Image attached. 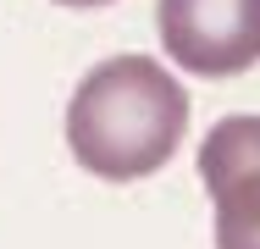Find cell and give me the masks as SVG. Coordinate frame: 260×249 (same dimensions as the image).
Segmentation results:
<instances>
[{
	"mask_svg": "<svg viewBox=\"0 0 260 249\" xmlns=\"http://www.w3.org/2000/svg\"><path fill=\"white\" fill-rule=\"evenodd\" d=\"M55 6H111V0H55Z\"/></svg>",
	"mask_w": 260,
	"mask_h": 249,
	"instance_id": "cell-4",
	"label": "cell"
},
{
	"mask_svg": "<svg viewBox=\"0 0 260 249\" xmlns=\"http://www.w3.org/2000/svg\"><path fill=\"white\" fill-rule=\"evenodd\" d=\"M155 28L183 72L233 78L260 61V0H155Z\"/></svg>",
	"mask_w": 260,
	"mask_h": 249,
	"instance_id": "cell-2",
	"label": "cell"
},
{
	"mask_svg": "<svg viewBox=\"0 0 260 249\" xmlns=\"http://www.w3.org/2000/svg\"><path fill=\"white\" fill-rule=\"evenodd\" d=\"M188 133V95L150 55L100 61L67 100V149L105 183L150 177Z\"/></svg>",
	"mask_w": 260,
	"mask_h": 249,
	"instance_id": "cell-1",
	"label": "cell"
},
{
	"mask_svg": "<svg viewBox=\"0 0 260 249\" xmlns=\"http://www.w3.org/2000/svg\"><path fill=\"white\" fill-rule=\"evenodd\" d=\"M200 183L216 205V249H260V116H221L205 133Z\"/></svg>",
	"mask_w": 260,
	"mask_h": 249,
	"instance_id": "cell-3",
	"label": "cell"
}]
</instances>
